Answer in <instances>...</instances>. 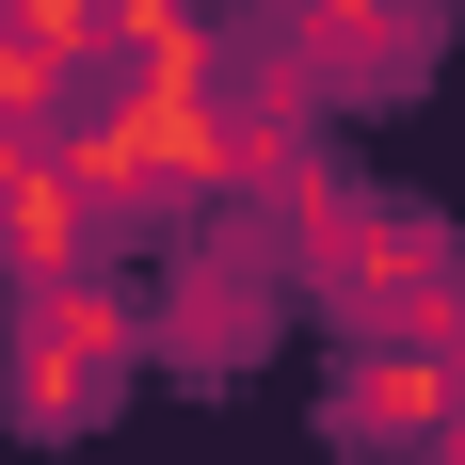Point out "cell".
I'll use <instances>...</instances> for the list:
<instances>
[{"label": "cell", "mask_w": 465, "mask_h": 465, "mask_svg": "<svg viewBox=\"0 0 465 465\" xmlns=\"http://www.w3.org/2000/svg\"><path fill=\"white\" fill-rule=\"evenodd\" d=\"M129 353H144V322L113 305V289H96V273H48L33 305H16V370H0V385H16L33 433H81L96 401L129 385Z\"/></svg>", "instance_id": "6da1fadb"}, {"label": "cell", "mask_w": 465, "mask_h": 465, "mask_svg": "<svg viewBox=\"0 0 465 465\" xmlns=\"http://www.w3.org/2000/svg\"><path fill=\"white\" fill-rule=\"evenodd\" d=\"M305 273L337 289V322H370V337H450L465 322V257L418 225V209H353Z\"/></svg>", "instance_id": "7a4b0ae2"}, {"label": "cell", "mask_w": 465, "mask_h": 465, "mask_svg": "<svg viewBox=\"0 0 465 465\" xmlns=\"http://www.w3.org/2000/svg\"><path fill=\"white\" fill-rule=\"evenodd\" d=\"M81 241H96V177L64 144H0V273L48 289V273H81Z\"/></svg>", "instance_id": "3957f363"}, {"label": "cell", "mask_w": 465, "mask_h": 465, "mask_svg": "<svg viewBox=\"0 0 465 465\" xmlns=\"http://www.w3.org/2000/svg\"><path fill=\"white\" fill-rule=\"evenodd\" d=\"M353 450H450L465 433V370H433L418 337H385V353H353Z\"/></svg>", "instance_id": "277c9868"}, {"label": "cell", "mask_w": 465, "mask_h": 465, "mask_svg": "<svg viewBox=\"0 0 465 465\" xmlns=\"http://www.w3.org/2000/svg\"><path fill=\"white\" fill-rule=\"evenodd\" d=\"M433 48V0H289V64L305 81H401Z\"/></svg>", "instance_id": "5b68a950"}, {"label": "cell", "mask_w": 465, "mask_h": 465, "mask_svg": "<svg viewBox=\"0 0 465 465\" xmlns=\"http://www.w3.org/2000/svg\"><path fill=\"white\" fill-rule=\"evenodd\" d=\"M144 337H177L193 370H241V353L273 337V273H257V257H193V273H177V305H161Z\"/></svg>", "instance_id": "8992f818"}]
</instances>
